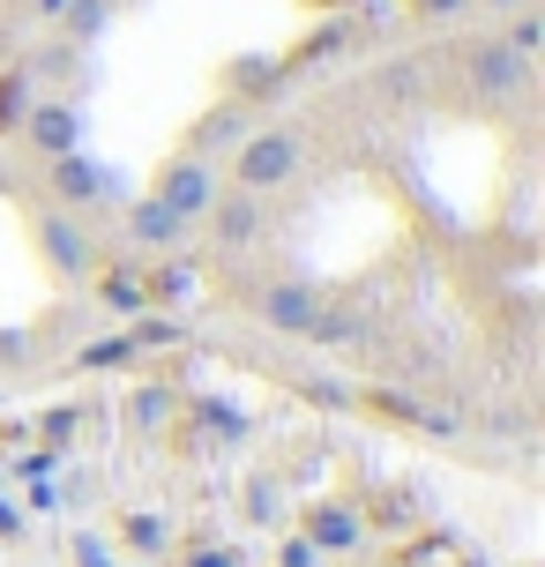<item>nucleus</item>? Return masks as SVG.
Returning a JSON list of instances; mask_svg holds the SVG:
<instances>
[{
	"label": "nucleus",
	"instance_id": "nucleus-1",
	"mask_svg": "<svg viewBox=\"0 0 545 567\" xmlns=\"http://www.w3.org/2000/svg\"><path fill=\"white\" fill-rule=\"evenodd\" d=\"M307 172V135L299 127H261V135H239L232 150V187H247V195H285L291 179Z\"/></svg>",
	"mask_w": 545,
	"mask_h": 567
},
{
	"label": "nucleus",
	"instance_id": "nucleus-2",
	"mask_svg": "<svg viewBox=\"0 0 545 567\" xmlns=\"http://www.w3.org/2000/svg\"><path fill=\"white\" fill-rule=\"evenodd\" d=\"M239 299L255 313L261 329H277V337H315L321 329V291L299 277H261V284H239Z\"/></svg>",
	"mask_w": 545,
	"mask_h": 567
},
{
	"label": "nucleus",
	"instance_id": "nucleus-3",
	"mask_svg": "<svg viewBox=\"0 0 545 567\" xmlns=\"http://www.w3.org/2000/svg\"><path fill=\"white\" fill-rule=\"evenodd\" d=\"M456 68H463V83H471V97H486V105H516L523 90H531V60L508 53L501 38H471L456 53Z\"/></svg>",
	"mask_w": 545,
	"mask_h": 567
},
{
	"label": "nucleus",
	"instance_id": "nucleus-4",
	"mask_svg": "<svg viewBox=\"0 0 545 567\" xmlns=\"http://www.w3.org/2000/svg\"><path fill=\"white\" fill-rule=\"evenodd\" d=\"M30 231H38V255L53 261V277H68V284H83L90 269H97V239H90V225L75 217V209H38L30 217Z\"/></svg>",
	"mask_w": 545,
	"mask_h": 567
},
{
	"label": "nucleus",
	"instance_id": "nucleus-5",
	"mask_svg": "<svg viewBox=\"0 0 545 567\" xmlns=\"http://www.w3.org/2000/svg\"><path fill=\"white\" fill-rule=\"evenodd\" d=\"M157 202H165V209H173L179 225H202V217H209V202H217V165H209V157H173V165L157 172Z\"/></svg>",
	"mask_w": 545,
	"mask_h": 567
},
{
	"label": "nucleus",
	"instance_id": "nucleus-6",
	"mask_svg": "<svg viewBox=\"0 0 545 567\" xmlns=\"http://www.w3.org/2000/svg\"><path fill=\"white\" fill-rule=\"evenodd\" d=\"M209 231H217L225 255H239V247H255L261 231H269V202L247 195V187H217V202H209Z\"/></svg>",
	"mask_w": 545,
	"mask_h": 567
},
{
	"label": "nucleus",
	"instance_id": "nucleus-7",
	"mask_svg": "<svg viewBox=\"0 0 545 567\" xmlns=\"http://www.w3.org/2000/svg\"><path fill=\"white\" fill-rule=\"evenodd\" d=\"M23 142L53 165V157H68V150L83 142V113H75L68 97H38V105L23 113Z\"/></svg>",
	"mask_w": 545,
	"mask_h": 567
},
{
	"label": "nucleus",
	"instance_id": "nucleus-8",
	"mask_svg": "<svg viewBox=\"0 0 545 567\" xmlns=\"http://www.w3.org/2000/svg\"><path fill=\"white\" fill-rule=\"evenodd\" d=\"M45 187H53V209H75V217H83L90 202H105V172L90 165L83 150H68V157L45 165Z\"/></svg>",
	"mask_w": 545,
	"mask_h": 567
},
{
	"label": "nucleus",
	"instance_id": "nucleus-9",
	"mask_svg": "<svg viewBox=\"0 0 545 567\" xmlns=\"http://www.w3.org/2000/svg\"><path fill=\"white\" fill-rule=\"evenodd\" d=\"M179 239H187V225H179V217H173L157 195L127 202V247H143V255H173Z\"/></svg>",
	"mask_w": 545,
	"mask_h": 567
},
{
	"label": "nucleus",
	"instance_id": "nucleus-10",
	"mask_svg": "<svg viewBox=\"0 0 545 567\" xmlns=\"http://www.w3.org/2000/svg\"><path fill=\"white\" fill-rule=\"evenodd\" d=\"M105 23H113V0H68V8H60V30H68V45H75V53H83Z\"/></svg>",
	"mask_w": 545,
	"mask_h": 567
},
{
	"label": "nucleus",
	"instance_id": "nucleus-11",
	"mask_svg": "<svg viewBox=\"0 0 545 567\" xmlns=\"http://www.w3.org/2000/svg\"><path fill=\"white\" fill-rule=\"evenodd\" d=\"M307 530H315V545H329V553L359 545V523H351L345 508H315V515H307Z\"/></svg>",
	"mask_w": 545,
	"mask_h": 567
},
{
	"label": "nucleus",
	"instance_id": "nucleus-12",
	"mask_svg": "<svg viewBox=\"0 0 545 567\" xmlns=\"http://www.w3.org/2000/svg\"><path fill=\"white\" fill-rule=\"evenodd\" d=\"M97 299H105V313H143V307H150V299H143V277H135V269H113Z\"/></svg>",
	"mask_w": 545,
	"mask_h": 567
},
{
	"label": "nucleus",
	"instance_id": "nucleus-13",
	"mask_svg": "<svg viewBox=\"0 0 545 567\" xmlns=\"http://www.w3.org/2000/svg\"><path fill=\"white\" fill-rule=\"evenodd\" d=\"M30 113V75H0V135H23Z\"/></svg>",
	"mask_w": 545,
	"mask_h": 567
},
{
	"label": "nucleus",
	"instance_id": "nucleus-14",
	"mask_svg": "<svg viewBox=\"0 0 545 567\" xmlns=\"http://www.w3.org/2000/svg\"><path fill=\"white\" fill-rule=\"evenodd\" d=\"M195 291V277L187 269H157V277H143V299H157V307H179Z\"/></svg>",
	"mask_w": 545,
	"mask_h": 567
},
{
	"label": "nucleus",
	"instance_id": "nucleus-15",
	"mask_svg": "<svg viewBox=\"0 0 545 567\" xmlns=\"http://www.w3.org/2000/svg\"><path fill=\"white\" fill-rule=\"evenodd\" d=\"M501 45H508V53H523V60H538V8H516Z\"/></svg>",
	"mask_w": 545,
	"mask_h": 567
},
{
	"label": "nucleus",
	"instance_id": "nucleus-16",
	"mask_svg": "<svg viewBox=\"0 0 545 567\" xmlns=\"http://www.w3.org/2000/svg\"><path fill=\"white\" fill-rule=\"evenodd\" d=\"M127 545L135 553H165V523L157 515H127Z\"/></svg>",
	"mask_w": 545,
	"mask_h": 567
},
{
	"label": "nucleus",
	"instance_id": "nucleus-17",
	"mask_svg": "<svg viewBox=\"0 0 545 567\" xmlns=\"http://www.w3.org/2000/svg\"><path fill=\"white\" fill-rule=\"evenodd\" d=\"M419 23H456V16H471V0H403Z\"/></svg>",
	"mask_w": 545,
	"mask_h": 567
},
{
	"label": "nucleus",
	"instance_id": "nucleus-18",
	"mask_svg": "<svg viewBox=\"0 0 545 567\" xmlns=\"http://www.w3.org/2000/svg\"><path fill=\"white\" fill-rule=\"evenodd\" d=\"M38 75H45V83L75 75V45H68V38H60V45H45V53H38Z\"/></svg>",
	"mask_w": 545,
	"mask_h": 567
},
{
	"label": "nucleus",
	"instance_id": "nucleus-19",
	"mask_svg": "<svg viewBox=\"0 0 545 567\" xmlns=\"http://www.w3.org/2000/svg\"><path fill=\"white\" fill-rule=\"evenodd\" d=\"M471 8H486V16H516V8H538V0H471Z\"/></svg>",
	"mask_w": 545,
	"mask_h": 567
},
{
	"label": "nucleus",
	"instance_id": "nucleus-20",
	"mask_svg": "<svg viewBox=\"0 0 545 567\" xmlns=\"http://www.w3.org/2000/svg\"><path fill=\"white\" fill-rule=\"evenodd\" d=\"M187 567H239V553H202V560H187Z\"/></svg>",
	"mask_w": 545,
	"mask_h": 567
},
{
	"label": "nucleus",
	"instance_id": "nucleus-21",
	"mask_svg": "<svg viewBox=\"0 0 545 567\" xmlns=\"http://www.w3.org/2000/svg\"><path fill=\"white\" fill-rule=\"evenodd\" d=\"M60 8H68V0H38V16H60Z\"/></svg>",
	"mask_w": 545,
	"mask_h": 567
}]
</instances>
